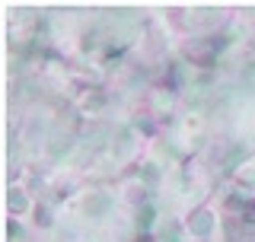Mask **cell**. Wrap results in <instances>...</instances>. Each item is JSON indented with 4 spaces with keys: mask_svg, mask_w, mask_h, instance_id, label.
Instances as JSON below:
<instances>
[{
    "mask_svg": "<svg viewBox=\"0 0 255 242\" xmlns=\"http://www.w3.org/2000/svg\"><path fill=\"white\" fill-rule=\"evenodd\" d=\"M188 230L195 233L198 239H207V236H211V230H214V214L211 211H195V217L188 220Z\"/></svg>",
    "mask_w": 255,
    "mask_h": 242,
    "instance_id": "6da1fadb",
    "label": "cell"
}]
</instances>
